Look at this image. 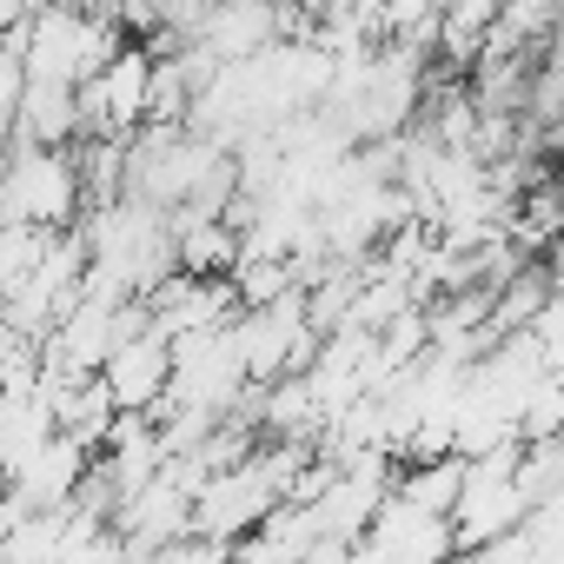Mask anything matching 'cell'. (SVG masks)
<instances>
[{"label":"cell","instance_id":"obj_1","mask_svg":"<svg viewBox=\"0 0 564 564\" xmlns=\"http://www.w3.org/2000/svg\"><path fill=\"white\" fill-rule=\"evenodd\" d=\"M8 180H0V226H41V232H74L87 219V180H80V147L74 153H41L28 140H8Z\"/></svg>","mask_w":564,"mask_h":564},{"label":"cell","instance_id":"obj_3","mask_svg":"<svg viewBox=\"0 0 564 564\" xmlns=\"http://www.w3.org/2000/svg\"><path fill=\"white\" fill-rule=\"evenodd\" d=\"M246 392H252V379H246V359H239L232 333H206V339H180L173 346V392H166V405L232 419Z\"/></svg>","mask_w":564,"mask_h":564},{"label":"cell","instance_id":"obj_14","mask_svg":"<svg viewBox=\"0 0 564 564\" xmlns=\"http://www.w3.org/2000/svg\"><path fill=\"white\" fill-rule=\"evenodd\" d=\"M551 186H557V206H564V166H557V173H551Z\"/></svg>","mask_w":564,"mask_h":564},{"label":"cell","instance_id":"obj_9","mask_svg":"<svg viewBox=\"0 0 564 564\" xmlns=\"http://www.w3.org/2000/svg\"><path fill=\"white\" fill-rule=\"evenodd\" d=\"M465 478H471V465H465V458H445V465H412V471H399L392 498H405V505H419V511H432V518H458Z\"/></svg>","mask_w":564,"mask_h":564},{"label":"cell","instance_id":"obj_6","mask_svg":"<svg viewBox=\"0 0 564 564\" xmlns=\"http://www.w3.org/2000/svg\"><path fill=\"white\" fill-rule=\"evenodd\" d=\"M54 438H61V412H54L47 392H34V399H0V465H8V485H14Z\"/></svg>","mask_w":564,"mask_h":564},{"label":"cell","instance_id":"obj_8","mask_svg":"<svg viewBox=\"0 0 564 564\" xmlns=\"http://www.w3.org/2000/svg\"><path fill=\"white\" fill-rule=\"evenodd\" d=\"M491 34H498V8H491V0H458V8H445V34H438L445 67L452 74H478Z\"/></svg>","mask_w":564,"mask_h":564},{"label":"cell","instance_id":"obj_11","mask_svg":"<svg viewBox=\"0 0 564 564\" xmlns=\"http://www.w3.org/2000/svg\"><path fill=\"white\" fill-rule=\"evenodd\" d=\"M518 438H524V445H557V438H564V379H557V372H551V379L524 399Z\"/></svg>","mask_w":564,"mask_h":564},{"label":"cell","instance_id":"obj_2","mask_svg":"<svg viewBox=\"0 0 564 564\" xmlns=\"http://www.w3.org/2000/svg\"><path fill=\"white\" fill-rule=\"evenodd\" d=\"M279 505H286V491L272 485V471L259 465V452L239 465V471H226V478H213L199 498H193V538H206V544H226V551H239Z\"/></svg>","mask_w":564,"mask_h":564},{"label":"cell","instance_id":"obj_12","mask_svg":"<svg viewBox=\"0 0 564 564\" xmlns=\"http://www.w3.org/2000/svg\"><path fill=\"white\" fill-rule=\"evenodd\" d=\"M538 265H544V279H551V293L564 300V239H557V246H551V252H544Z\"/></svg>","mask_w":564,"mask_h":564},{"label":"cell","instance_id":"obj_10","mask_svg":"<svg viewBox=\"0 0 564 564\" xmlns=\"http://www.w3.org/2000/svg\"><path fill=\"white\" fill-rule=\"evenodd\" d=\"M47 239H54V232H41V226H0V293H8V300L41 272Z\"/></svg>","mask_w":564,"mask_h":564},{"label":"cell","instance_id":"obj_7","mask_svg":"<svg viewBox=\"0 0 564 564\" xmlns=\"http://www.w3.org/2000/svg\"><path fill=\"white\" fill-rule=\"evenodd\" d=\"M319 544H326L319 511H306V505H279V511L232 551V564H306Z\"/></svg>","mask_w":564,"mask_h":564},{"label":"cell","instance_id":"obj_13","mask_svg":"<svg viewBox=\"0 0 564 564\" xmlns=\"http://www.w3.org/2000/svg\"><path fill=\"white\" fill-rule=\"evenodd\" d=\"M306 564H352V544H333V538H326V544H319Z\"/></svg>","mask_w":564,"mask_h":564},{"label":"cell","instance_id":"obj_4","mask_svg":"<svg viewBox=\"0 0 564 564\" xmlns=\"http://www.w3.org/2000/svg\"><path fill=\"white\" fill-rule=\"evenodd\" d=\"M100 379H107V392H113L120 412L153 419L166 405V392H173V346L160 333H133V339H120V352L107 359Z\"/></svg>","mask_w":564,"mask_h":564},{"label":"cell","instance_id":"obj_5","mask_svg":"<svg viewBox=\"0 0 564 564\" xmlns=\"http://www.w3.org/2000/svg\"><path fill=\"white\" fill-rule=\"evenodd\" d=\"M94 471H100V458H94L87 445H74V438H54V445H47V452H41V458H34V465H28V471L8 485V491H21L34 511H67V505H74V498L94 485Z\"/></svg>","mask_w":564,"mask_h":564}]
</instances>
